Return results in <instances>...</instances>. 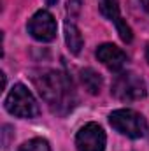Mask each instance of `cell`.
<instances>
[{
  "instance_id": "obj_8",
  "label": "cell",
  "mask_w": 149,
  "mask_h": 151,
  "mask_svg": "<svg viewBox=\"0 0 149 151\" xmlns=\"http://www.w3.org/2000/svg\"><path fill=\"white\" fill-rule=\"evenodd\" d=\"M97 58H98V62H102L109 70H114V72H119V70L126 65V62H128L126 53H125L121 47H117V46H114V44H109V42L98 46V49H97Z\"/></svg>"
},
{
  "instance_id": "obj_9",
  "label": "cell",
  "mask_w": 149,
  "mask_h": 151,
  "mask_svg": "<svg viewBox=\"0 0 149 151\" xmlns=\"http://www.w3.org/2000/svg\"><path fill=\"white\" fill-rule=\"evenodd\" d=\"M65 42H67L70 53H74V55L81 53V47H82L84 40H82V35H81L79 28L75 27L74 23H70V21L65 23Z\"/></svg>"
},
{
  "instance_id": "obj_6",
  "label": "cell",
  "mask_w": 149,
  "mask_h": 151,
  "mask_svg": "<svg viewBox=\"0 0 149 151\" xmlns=\"http://www.w3.org/2000/svg\"><path fill=\"white\" fill-rule=\"evenodd\" d=\"M28 34L39 42H51L56 37V19L47 11H37L28 21Z\"/></svg>"
},
{
  "instance_id": "obj_12",
  "label": "cell",
  "mask_w": 149,
  "mask_h": 151,
  "mask_svg": "<svg viewBox=\"0 0 149 151\" xmlns=\"http://www.w3.org/2000/svg\"><path fill=\"white\" fill-rule=\"evenodd\" d=\"M140 5H142V7L149 12V0H140Z\"/></svg>"
},
{
  "instance_id": "obj_5",
  "label": "cell",
  "mask_w": 149,
  "mask_h": 151,
  "mask_svg": "<svg viewBox=\"0 0 149 151\" xmlns=\"http://www.w3.org/2000/svg\"><path fill=\"white\" fill-rule=\"evenodd\" d=\"M105 132L98 123L84 125L75 135L77 151H104L105 150Z\"/></svg>"
},
{
  "instance_id": "obj_7",
  "label": "cell",
  "mask_w": 149,
  "mask_h": 151,
  "mask_svg": "<svg viewBox=\"0 0 149 151\" xmlns=\"http://www.w3.org/2000/svg\"><path fill=\"white\" fill-rule=\"evenodd\" d=\"M98 7H100V12L107 19L114 21L119 37L123 39L125 42H132L133 34H132V28L128 27V23L119 14V0H98Z\"/></svg>"
},
{
  "instance_id": "obj_4",
  "label": "cell",
  "mask_w": 149,
  "mask_h": 151,
  "mask_svg": "<svg viewBox=\"0 0 149 151\" xmlns=\"http://www.w3.org/2000/svg\"><path fill=\"white\" fill-rule=\"evenodd\" d=\"M111 91L123 102H133L146 95V84L135 72H119L112 81Z\"/></svg>"
},
{
  "instance_id": "obj_10",
  "label": "cell",
  "mask_w": 149,
  "mask_h": 151,
  "mask_svg": "<svg viewBox=\"0 0 149 151\" xmlns=\"http://www.w3.org/2000/svg\"><path fill=\"white\" fill-rule=\"evenodd\" d=\"M81 81H82V86L88 90V93H91V95H98L100 93V90H102V77L93 69H82L81 70Z\"/></svg>"
},
{
  "instance_id": "obj_13",
  "label": "cell",
  "mask_w": 149,
  "mask_h": 151,
  "mask_svg": "<svg viewBox=\"0 0 149 151\" xmlns=\"http://www.w3.org/2000/svg\"><path fill=\"white\" fill-rule=\"evenodd\" d=\"M58 0H46V4H49V5H53V4H56Z\"/></svg>"
},
{
  "instance_id": "obj_1",
  "label": "cell",
  "mask_w": 149,
  "mask_h": 151,
  "mask_svg": "<svg viewBox=\"0 0 149 151\" xmlns=\"http://www.w3.org/2000/svg\"><path fill=\"white\" fill-rule=\"evenodd\" d=\"M40 97L58 114L69 113L75 104V91L69 76L60 70H39L32 77Z\"/></svg>"
},
{
  "instance_id": "obj_2",
  "label": "cell",
  "mask_w": 149,
  "mask_h": 151,
  "mask_svg": "<svg viewBox=\"0 0 149 151\" xmlns=\"http://www.w3.org/2000/svg\"><path fill=\"white\" fill-rule=\"evenodd\" d=\"M5 109L7 113L18 118H35L39 116L40 109L35 100V97L32 95V91L25 86V84H14L9 91V95L5 97Z\"/></svg>"
},
{
  "instance_id": "obj_14",
  "label": "cell",
  "mask_w": 149,
  "mask_h": 151,
  "mask_svg": "<svg viewBox=\"0 0 149 151\" xmlns=\"http://www.w3.org/2000/svg\"><path fill=\"white\" fill-rule=\"evenodd\" d=\"M146 58H148V62H149V44H148V47H146Z\"/></svg>"
},
{
  "instance_id": "obj_11",
  "label": "cell",
  "mask_w": 149,
  "mask_h": 151,
  "mask_svg": "<svg viewBox=\"0 0 149 151\" xmlns=\"http://www.w3.org/2000/svg\"><path fill=\"white\" fill-rule=\"evenodd\" d=\"M18 151H51V146L46 139L37 137V139H32V141L25 142Z\"/></svg>"
},
{
  "instance_id": "obj_3",
  "label": "cell",
  "mask_w": 149,
  "mask_h": 151,
  "mask_svg": "<svg viewBox=\"0 0 149 151\" xmlns=\"http://www.w3.org/2000/svg\"><path fill=\"white\" fill-rule=\"evenodd\" d=\"M109 123L116 132H119L130 139H140L148 132V123H146L144 116L133 109L112 111L109 116Z\"/></svg>"
}]
</instances>
